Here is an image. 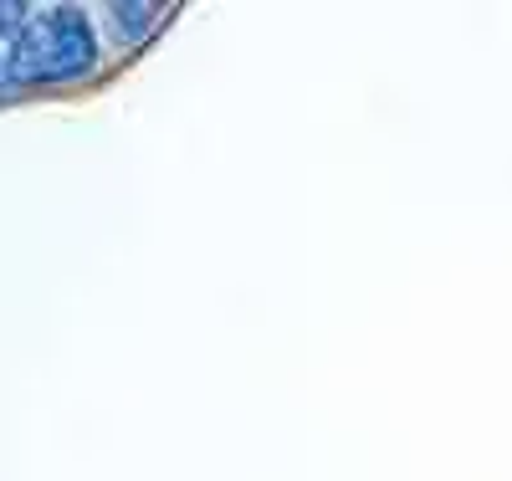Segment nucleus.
Returning a JSON list of instances; mask_svg holds the SVG:
<instances>
[{
  "label": "nucleus",
  "instance_id": "obj_1",
  "mask_svg": "<svg viewBox=\"0 0 512 481\" xmlns=\"http://www.w3.org/2000/svg\"><path fill=\"white\" fill-rule=\"evenodd\" d=\"M103 57L98 26L82 6H47L31 11L21 31L6 41V62L16 87H52V82H77L88 77Z\"/></svg>",
  "mask_w": 512,
  "mask_h": 481
},
{
  "label": "nucleus",
  "instance_id": "obj_4",
  "mask_svg": "<svg viewBox=\"0 0 512 481\" xmlns=\"http://www.w3.org/2000/svg\"><path fill=\"white\" fill-rule=\"evenodd\" d=\"M16 87V77H11V62H6V52H0V93H11Z\"/></svg>",
  "mask_w": 512,
  "mask_h": 481
},
{
  "label": "nucleus",
  "instance_id": "obj_2",
  "mask_svg": "<svg viewBox=\"0 0 512 481\" xmlns=\"http://www.w3.org/2000/svg\"><path fill=\"white\" fill-rule=\"evenodd\" d=\"M159 6H108V21L128 36V41H134V36H144L149 26H159Z\"/></svg>",
  "mask_w": 512,
  "mask_h": 481
},
{
  "label": "nucleus",
  "instance_id": "obj_3",
  "mask_svg": "<svg viewBox=\"0 0 512 481\" xmlns=\"http://www.w3.org/2000/svg\"><path fill=\"white\" fill-rule=\"evenodd\" d=\"M31 11L26 6H0V31H6V36H16L21 31V21H26Z\"/></svg>",
  "mask_w": 512,
  "mask_h": 481
}]
</instances>
